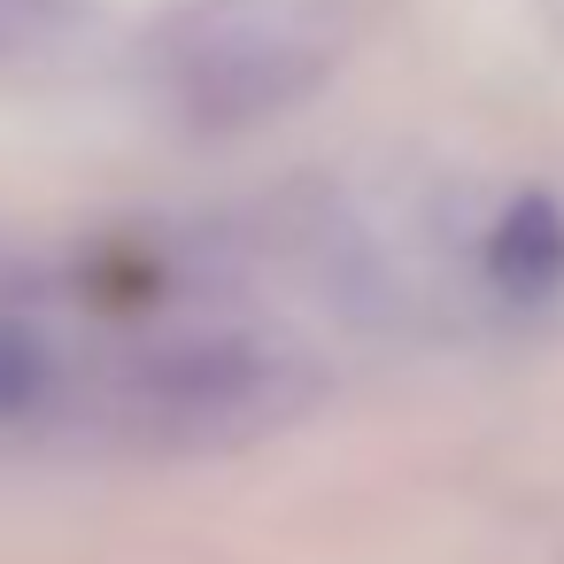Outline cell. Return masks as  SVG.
<instances>
[{
    "mask_svg": "<svg viewBox=\"0 0 564 564\" xmlns=\"http://www.w3.org/2000/svg\"><path fill=\"white\" fill-rule=\"evenodd\" d=\"M202 294L209 271L178 256H101L94 271L0 256V448H225L294 417L310 356Z\"/></svg>",
    "mask_w": 564,
    "mask_h": 564,
    "instance_id": "6da1fadb",
    "label": "cell"
},
{
    "mask_svg": "<svg viewBox=\"0 0 564 564\" xmlns=\"http://www.w3.org/2000/svg\"><path fill=\"white\" fill-rule=\"evenodd\" d=\"M325 63V47L310 40V24L294 9H225L217 24L194 32L186 47V94L225 124L302 94V78Z\"/></svg>",
    "mask_w": 564,
    "mask_h": 564,
    "instance_id": "7a4b0ae2",
    "label": "cell"
},
{
    "mask_svg": "<svg viewBox=\"0 0 564 564\" xmlns=\"http://www.w3.org/2000/svg\"><path fill=\"white\" fill-rule=\"evenodd\" d=\"M479 271H487L510 302L556 294V286H564V209L541 202V194L510 202V209L487 225V240H479Z\"/></svg>",
    "mask_w": 564,
    "mask_h": 564,
    "instance_id": "3957f363",
    "label": "cell"
}]
</instances>
